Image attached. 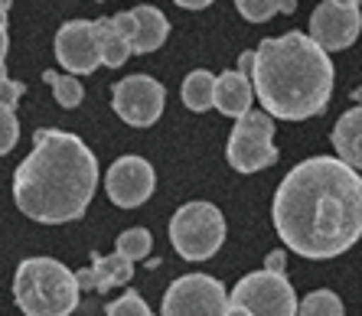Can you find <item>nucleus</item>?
I'll use <instances>...</instances> for the list:
<instances>
[{
    "label": "nucleus",
    "mask_w": 362,
    "mask_h": 316,
    "mask_svg": "<svg viewBox=\"0 0 362 316\" xmlns=\"http://www.w3.org/2000/svg\"><path fill=\"white\" fill-rule=\"evenodd\" d=\"M151 245H153V238L147 228H127V232L118 235V251L115 254H121L124 261L134 264V261H144L151 254Z\"/></svg>",
    "instance_id": "obj_22"
},
{
    "label": "nucleus",
    "mask_w": 362,
    "mask_h": 316,
    "mask_svg": "<svg viewBox=\"0 0 362 316\" xmlns=\"http://www.w3.org/2000/svg\"><path fill=\"white\" fill-rule=\"evenodd\" d=\"M95 26V36H98V52H101V66H111L118 69L127 62L131 56V46H127L124 36L111 26V17H101V20H92Z\"/></svg>",
    "instance_id": "obj_17"
},
{
    "label": "nucleus",
    "mask_w": 362,
    "mask_h": 316,
    "mask_svg": "<svg viewBox=\"0 0 362 316\" xmlns=\"http://www.w3.org/2000/svg\"><path fill=\"white\" fill-rule=\"evenodd\" d=\"M10 4H13V0H0V20H4V23H7V17H10Z\"/></svg>",
    "instance_id": "obj_30"
},
{
    "label": "nucleus",
    "mask_w": 362,
    "mask_h": 316,
    "mask_svg": "<svg viewBox=\"0 0 362 316\" xmlns=\"http://www.w3.org/2000/svg\"><path fill=\"white\" fill-rule=\"evenodd\" d=\"M157 173L144 157H118L105 176V192L118 209H137L151 199Z\"/></svg>",
    "instance_id": "obj_11"
},
{
    "label": "nucleus",
    "mask_w": 362,
    "mask_h": 316,
    "mask_svg": "<svg viewBox=\"0 0 362 316\" xmlns=\"http://www.w3.org/2000/svg\"><path fill=\"white\" fill-rule=\"evenodd\" d=\"M170 242L180 258L209 261L226 242V218L212 202H186L170 218Z\"/></svg>",
    "instance_id": "obj_5"
},
{
    "label": "nucleus",
    "mask_w": 362,
    "mask_h": 316,
    "mask_svg": "<svg viewBox=\"0 0 362 316\" xmlns=\"http://www.w3.org/2000/svg\"><path fill=\"white\" fill-rule=\"evenodd\" d=\"M98 186V160L82 137L56 127L33 134V150L17 167L13 199L26 218L42 225L76 222Z\"/></svg>",
    "instance_id": "obj_2"
},
{
    "label": "nucleus",
    "mask_w": 362,
    "mask_h": 316,
    "mask_svg": "<svg viewBox=\"0 0 362 316\" xmlns=\"http://www.w3.org/2000/svg\"><path fill=\"white\" fill-rule=\"evenodd\" d=\"M163 85L151 75H127L115 85L111 95V108L118 111V117L131 127H151L157 124V117L163 115Z\"/></svg>",
    "instance_id": "obj_9"
},
{
    "label": "nucleus",
    "mask_w": 362,
    "mask_h": 316,
    "mask_svg": "<svg viewBox=\"0 0 362 316\" xmlns=\"http://www.w3.org/2000/svg\"><path fill=\"white\" fill-rule=\"evenodd\" d=\"M252 92H258L264 115L303 121L320 115L333 95V62L307 33L294 30L262 40L255 49Z\"/></svg>",
    "instance_id": "obj_3"
},
{
    "label": "nucleus",
    "mask_w": 362,
    "mask_h": 316,
    "mask_svg": "<svg viewBox=\"0 0 362 316\" xmlns=\"http://www.w3.org/2000/svg\"><path fill=\"white\" fill-rule=\"evenodd\" d=\"M271 218L281 242L310 261L349 251L362 235V180L337 157L297 163L274 192Z\"/></svg>",
    "instance_id": "obj_1"
},
{
    "label": "nucleus",
    "mask_w": 362,
    "mask_h": 316,
    "mask_svg": "<svg viewBox=\"0 0 362 316\" xmlns=\"http://www.w3.org/2000/svg\"><path fill=\"white\" fill-rule=\"evenodd\" d=\"M13 300L26 316H69L78 307L76 274L56 258L20 261L13 277Z\"/></svg>",
    "instance_id": "obj_4"
},
{
    "label": "nucleus",
    "mask_w": 362,
    "mask_h": 316,
    "mask_svg": "<svg viewBox=\"0 0 362 316\" xmlns=\"http://www.w3.org/2000/svg\"><path fill=\"white\" fill-rule=\"evenodd\" d=\"M264 271L281 274V271H284V251H271V254H268V267H264Z\"/></svg>",
    "instance_id": "obj_27"
},
{
    "label": "nucleus",
    "mask_w": 362,
    "mask_h": 316,
    "mask_svg": "<svg viewBox=\"0 0 362 316\" xmlns=\"http://www.w3.org/2000/svg\"><path fill=\"white\" fill-rule=\"evenodd\" d=\"M294 4H297V0H294Z\"/></svg>",
    "instance_id": "obj_32"
},
{
    "label": "nucleus",
    "mask_w": 362,
    "mask_h": 316,
    "mask_svg": "<svg viewBox=\"0 0 362 316\" xmlns=\"http://www.w3.org/2000/svg\"><path fill=\"white\" fill-rule=\"evenodd\" d=\"M333 147L339 153V163H346L349 170H356L362 163V111L353 108L346 111L333 127Z\"/></svg>",
    "instance_id": "obj_16"
},
{
    "label": "nucleus",
    "mask_w": 362,
    "mask_h": 316,
    "mask_svg": "<svg viewBox=\"0 0 362 316\" xmlns=\"http://www.w3.org/2000/svg\"><path fill=\"white\" fill-rule=\"evenodd\" d=\"M42 82L52 85V95H56V101H59L62 108H78L85 101V88L78 78H72V75H59V72H42Z\"/></svg>",
    "instance_id": "obj_20"
},
{
    "label": "nucleus",
    "mask_w": 362,
    "mask_h": 316,
    "mask_svg": "<svg viewBox=\"0 0 362 316\" xmlns=\"http://www.w3.org/2000/svg\"><path fill=\"white\" fill-rule=\"evenodd\" d=\"M362 26L359 0H323L310 17V40L320 46L323 52H339L346 46H353Z\"/></svg>",
    "instance_id": "obj_10"
},
{
    "label": "nucleus",
    "mask_w": 362,
    "mask_h": 316,
    "mask_svg": "<svg viewBox=\"0 0 362 316\" xmlns=\"http://www.w3.org/2000/svg\"><path fill=\"white\" fill-rule=\"evenodd\" d=\"M228 163L238 173H258V170L271 167L278 160V147H274V121L264 111H248L235 121V131L228 137L226 150Z\"/></svg>",
    "instance_id": "obj_7"
},
{
    "label": "nucleus",
    "mask_w": 362,
    "mask_h": 316,
    "mask_svg": "<svg viewBox=\"0 0 362 316\" xmlns=\"http://www.w3.org/2000/svg\"><path fill=\"white\" fill-rule=\"evenodd\" d=\"M252 66H255V52H242V56H238V69H235V72L248 78V75H252Z\"/></svg>",
    "instance_id": "obj_26"
},
{
    "label": "nucleus",
    "mask_w": 362,
    "mask_h": 316,
    "mask_svg": "<svg viewBox=\"0 0 362 316\" xmlns=\"http://www.w3.org/2000/svg\"><path fill=\"white\" fill-rule=\"evenodd\" d=\"M7 23L0 20V69H4V59H7Z\"/></svg>",
    "instance_id": "obj_29"
},
{
    "label": "nucleus",
    "mask_w": 362,
    "mask_h": 316,
    "mask_svg": "<svg viewBox=\"0 0 362 316\" xmlns=\"http://www.w3.org/2000/svg\"><path fill=\"white\" fill-rule=\"evenodd\" d=\"M228 303L245 316H297V293L284 274L274 271H255L235 283L228 293Z\"/></svg>",
    "instance_id": "obj_6"
},
{
    "label": "nucleus",
    "mask_w": 362,
    "mask_h": 316,
    "mask_svg": "<svg viewBox=\"0 0 362 316\" xmlns=\"http://www.w3.org/2000/svg\"><path fill=\"white\" fill-rule=\"evenodd\" d=\"M300 316H343V300L333 291H313L297 303Z\"/></svg>",
    "instance_id": "obj_21"
},
{
    "label": "nucleus",
    "mask_w": 362,
    "mask_h": 316,
    "mask_svg": "<svg viewBox=\"0 0 362 316\" xmlns=\"http://www.w3.org/2000/svg\"><path fill=\"white\" fill-rule=\"evenodd\" d=\"M177 7H186V10H206L212 0H173Z\"/></svg>",
    "instance_id": "obj_28"
},
{
    "label": "nucleus",
    "mask_w": 362,
    "mask_h": 316,
    "mask_svg": "<svg viewBox=\"0 0 362 316\" xmlns=\"http://www.w3.org/2000/svg\"><path fill=\"white\" fill-rule=\"evenodd\" d=\"M235 7L248 23H264L274 13H294L297 4L294 0H235Z\"/></svg>",
    "instance_id": "obj_19"
},
{
    "label": "nucleus",
    "mask_w": 362,
    "mask_h": 316,
    "mask_svg": "<svg viewBox=\"0 0 362 316\" xmlns=\"http://www.w3.org/2000/svg\"><path fill=\"white\" fill-rule=\"evenodd\" d=\"M56 62L72 75H92L101 66L92 20H69L56 33Z\"/></svg>",
    "instance_id": "obj_12"
},
{
    "label": "nucleus",
    "mask_w": 362,
    "mask_h": 316,
    "mask_svg": "<svg viewBox=\"0 0 362 316\" xmlns=\"http://www.w3.org/2000/svg\"><path fill=\"white\" fill-rule=\"evenodd\" d=\"M98 4H105V0H98Z\"/></svg>",
    "instance_id": "obj_31"
},
{
    "label": "nucleus",
    "mask_w": 362,
    "mask_h": 316,
    "mask_svg": "<svg viewBox=\"0 0 362 316\" xmlns=\"http://www.w3.org/2000/svg\"><path fill=\"white\" fill-rule=\"evenodd\" d=\"M20 141V121H17V108L0 105V157L10 153Z\"/></svg>",
    "instance_id": "obj_24"
},
{
    "label": "nucleus",
    "mask_w": 362,
    "mask_h": 316,
    "mask_svg": "<svg viewBox=\"0 0 362 316\" xmlns=\"http://www.w3.org/2000/svg\"><path fill=\"white\" fill-rule=\"evenodd\" d=\"M134 277V264L124 261L121 254H95L92 258V267H85L76 274V283H78V293L82 291H98V293H108L111 287L118 283H127Z\"/></svg>",
    "instance_id": "obj_13"
},
{
    "label": "nucleus",
    "mask_w": 362,
    "mask_h": 316,
    "mask_svg": "<svg viewBox=\"0 0 362 316\" xmlns=\"http://www.w3.org/2000/svg\"><path fill=\"white\" fill-rule=\"evenodd\" d=\"M26 85L23 82H10L7 72L0 69V105H7V108H17V101L23 98Z\"/></svg>",
    "instance_id": "obj_25"
},
{
    "label": "nucleus",
    "mask_w": 362,
    "mask_h": 316,
    "mask_svg": "<svg viewBox=\"0 0 362 316\" xmlns=\"http://www.w3.org/2000/svg\"><path fill=\"white\" fill-rule=\"evenodd\" d=\"M228 293L222 281L209 274H186L173 281L163 293V316H226Z\"/></svg>",
    "instance_id": "obj_8"
},
{
    "label": "nucleus",
    "mask_w": 362,
    "mask_h": 316,
    "mask_svg": "<svg viewBox=\"0 0 362 316\" xmlns=\"http://www.w3.org/2000/svg\"><path fill=\"white\" fill-rule=\"evenodd\" d=\"M105 316H153V313H151V307L144 303V297H141V293L127 291L124 297L111 300L108 307H105Z\"/></svg>",
    "instance_id": "obj_23"
},
{
    "label": "nucleus",
    "mask_w": 362,
    "mask_h": 316,
    "mask_svg": "<svg viewBox=\"0 0 362 316\" xmlns=\"http://www.w3.org/2000/svg\"><path fill=\"white\" fill-rule=\"evenodd\" d=\"M252 82L238 72H222L212 88V108H219L228 117H242L252 111Z\"/></svg>",
    "instance_id": "obj_15"
},
{
    "label": "nucleus",
    "mask_w": 362,
    "mask_h": 316,
    "mask_svg": "<svg viewBox=\"0 0 362 316\" xmlns=\"http://www.w3.org/2000/svg\"><path fill=\"white\" fill-rule=\"evenodd\" d=\"M212 88H216V75L206 69H196L183 78V105L189 111H209L212 108Z\"/></svg>",
    "instance_id": "obj_18"
},
{
    "label": "nucleus",
    "mask_w": 362,
    "mask_h": 316,
    "mask_svg": "<svg viewBox=\"0 0 362 316\" xmlns=\"http://www.w3.org/2000/svg\"><path fill=\"white\" fill-rule=\"evenodd\" d=\"M131 13V23H134V30H131V40H127V46H131V52H157L167 42L170 36V23L167 17H163V10L151 7V4H144V7H134L127 10Z\"/></svg>",
    "instance_id": "obj_14"
}]
</instances>
